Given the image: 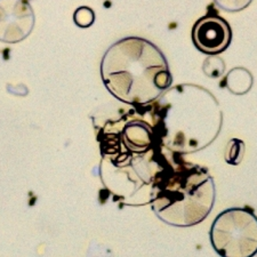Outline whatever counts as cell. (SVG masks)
I'll return each mask as SVG.
<instances>
[{
  "instance_id": "cell-1",
  "label": "cell",
  "mask_w": 257,
  "mask_h": 257,
  "mask_svg": "<svg viewBox=\"0 0 257 257\" xmlns=\"http://www.w3.org/2000/svg\"><path fill=\"white\" fill-rule=\"evenodd\" d=\"M101 76L115 98L133 106L152 104L173 84L164 53L140 37L120 39L107 48L101 61Z\"/></svg>"
},
{
  "instance_id": "cell-2",
  "label": "cell",
  "mask_w": 257,
  "mask_h": 257,
  "mask_svg": "<svg viewBox=\"0 0 257 257\" xmlns=\"http://www.w3.org/2000/svg\"><path fill=\"white\" fill-rule=\"evenodd\" d=\"M215 202V184L205 168L175 156L152 190L150 204L157 216L172 226L197 225Z\"/></svg>"
},
{
  "instance_id": "cell-3",
  "label": "cell",
  "mask_w": 257,
  "mask_h": 257,
  "mask_svg": "<svg viewBox=\"0 0 257 257\" xmlns=\"http://www.w3.org/2000/svg\"><path fill=\"white\" fill-rule=\"evenodd\" d=\"M210 243L223 257H251L257 254V216L248 208H230L215 218Z\"/></svg>"
},
{
  "instance_id": "cell-4",
  "label": "cell",
  "mask_w": 257,
  "mask_h": 257,
  "mask_svg": "<svg viewBox=\"0 0 257 257\" xmlns=\"http://www.w3.org/2000/svg\"><path fill=\"white\" fill-rule=\"evenodd\" d=\"M35 13L28 0H0V41L16 44L30 35Z\"/></svg>"
},
{
  "instance_id": "cell-5",
  "label": "cell",
  "mask_w": 257,
  "mask_h": 257,
  "mask_svg": "<svg viewBox=\"0 0 257 257\" xmlns=\"http://www.w3.org/2000/svg\"><path fill=\"white\" fill-rule=\"evenodd\" d=\"M191 36L194 47L206 55H218L226 51L232 40L230 24L215 14L199 19L192 28Z\"/></svg>"
},
{
  "instance_id": "cell-6",
  "label": "cell",
  "mask_w": 257,
  "mask_h": 257,
  "mask_svg": "<svg viewBox=\"0 0 257 257\" xmlns=\"http://www.w3.org/2000/svg\"><path fill=\"white\" fill-rule=\"evenodd\" d=\"M251 73L244 68H234L227 73L226 76V87L231 93L242 95L250 90L252 86Z\"/></svg>"
},
{
  "instance_id": "cell-7",
  "label": "cell",
  "mask_w": 257,
  "mask_h": 257,
  "mask_svg": "<svg viewBox=\"0 0 257 257\" xmlns=\"http://www.w3.org/2000/svg\"><path fill=\"white\" fill-rule=\"evenodd\" d=\"M244 143L241 140L232 139L226 145L225 161L232 166H238L243 158Z\"/></svg>"
},
{
  "instance_id": "cell-8",
  "label": "cell",
  "mask_w": 257,
  "mask_h": 257,
  "mask_svg": "<svg viewBox=\"0 0 257 257\" xmlns=\"http://www.w3.org/2000/svg\"><path fill=\"white\" fill-rule=\"evenodd\" d=\"M202 70H204L206 76L217 78L224 73L225 64L221 57H218L217 55H209V57H207L204 62Z\"/></svg>"
},
{
  "instance_id": "cell-9",
  "label": "cell",
  "mask_w": 257,
  "mask_h": 257,
  "mask_svg": "<svg viewBox=\"0 0 257 257\" xmlns=\"http://www.w3.org/2000/svg\"><path fill=\"white\" fill-rule=\"evenodd\" d=\"M73 21L79 28H89L95 21V14L92 8L79 7L73 14Z\"/></svg>"
},
{
  "instance_id": "cell-10",
  "label": "cell",
  "mask_w": 257,
  "mask_h": 257,
  "mask_svg": "<svg viewBox=\"0 0 257 257\" xmlns=\"http://www.w3.org/2000/svg\"><path fill=\"white\" fill-rule=\"evenodd\" d=\"M252 0H214L218 8L229 13H237L250 5Z\"/></svg>"
}]
</instances>
